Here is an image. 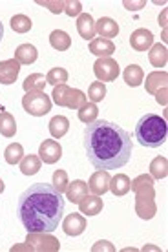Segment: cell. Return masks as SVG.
I'll list each match as a JSON object with an SVG mask.
<instances>
[{
  "label": "cell",
  "mask_w": 168,
  "mask_h": 252,
  "mask_svg": "<svg viewBox=\"0 0 168 252\" xmlns=\"http://www.w3.org/2000/svg\"><path fill=\"white\" fill-rule=\"evenodd\" d=\"M22 156H24V148L19 143H11L4 150V158H6L7 164H19L22 161Z\"/></svg>",
  "instance_id": "28"
},
{
  "label": "cell",
  "mask_w": 168,
  "mask_h": 252,
  "mask_svg": "<svg viewBox=\"0 0 168 252\" xmlns=\"http://www.w3.org/2000/svg\"><path fill=\"white\" fill-rule=\"evenodd\" d=\"M104 97H106L104 82H101V81L92 82L90 88H88V99H90V102H101Z\"/></svg>",
  "instance_id": "31"
},
{
  "label": "cell",
  "mask_w": 168,
  "mask_h": 252,
  "mask_svg": "<svg viewBox=\"0 0 168 252\" xmlns=\"http://www.w3.org/2000/svg\"><path fill=\"white\" fill-rule=\"evenodd\" d=\"M40 164H42V161L38 158V154L37 156H35V154H30V156L22 158V161H20V172H22L24 176H35V174L40 170Z\"/></svg>",
  "instance_id": "22"
},
{
  "label": "cell",
  "mask_w": 168,
  "mask_h": 252,
  "mask_svg": "<svg viewBox=\"0 0 168 252\" xmlns=\"http://www.w3.org/2000/svg\"><path fill=\"white\" fill-rule=\"evenodd\" d=\"M90 53H94L95 57L104 59L115 53V44L108 38H94L90 40Z\"/></svg>",
  "instance_id": "12"
},
{
  "label": "cell",
  "mask_w": 168,
  "mask_h": 252,
  "mask_svg": "<svg viewBox=\"0 0 168 252\" xmlns=\"http://www.w3.org/2000/svg\"><path fill=\"white\" fill-rule=\"evenodd\" d=\"M63 230L66 236H81L86 230V218L79 212H71L64 218Z\"/></svg>",
  "instance_id": "7"
},
{
  "label": "cell",
  "mask_w": 168,
  "mask_h": 252,
  "mask_svg": "<svg viewBox=\"0 0 168 252\" xmlns=\"http://www.w3.org/2000/svg\"><path fill=\"white\" fill-rule=\"evenodd\" d=\"M95 33H99L101 38H113L119 35V24L110 17H101L95 22Z\"/></svg>",
  "instance_id": "11"
},
{
  "label": "cell",
  "mask_w": 168,
  "mask_h": 252,
  "mask_svg": "<svg viewBox=\"0 0 168 252\" xmlns=\"http://www.w3.org/2000/svg\"><path fill=\"white\" fill-rule=\"evenodd\" d=\"M102 199H101L99 195H84L79 203V210H81V214L84 216H97L101 214V210H102Z\"/></svg>",
  "instance_id": "14"
},
{
  "label": "cell",
  "mask_w": 168,
  "mask_h": 252,
  "mask_svg": "<svg viewBox=\"0 0 168 252\" xmlns=\"http://www.w3.org/2000/svg\"><path fill=\"white\" fill-rule=\"evenodd\" d=\"M38 158L46 164H53L63 158V146L53 139H46L38 148Z\"/></svg>",
  "instance_id": "6"
},
{
  "label": "cell",
  "mask_w": 168,
  "mask_h": 252,
  "mask_svg": "<svg viewBox=\"0 0 168 252\" xmlns=\"http://www.w3.org/2000/svg\"><path fill=\"white\" fill-rule=\"evenodd\" d=\"M38 4L44 7H50V11H53V13H61V11H64V4H66V2H38Z\"/></svg>",
  "instance_id": "36"
},
{
  "label": "cell",
  "mask_w": 168,
  "mask_h": 252,
  "mask_svg": "<svg viewBox=\"0 0 168 252\" xmlns=\"http://www.w3.org/2000/svg\"><path fill=\"white\" fill-rule=\"evenodd\" d=\"M11 28L15 33H28L33 28V22L26 15H15L11 17Z\"/></svg>",
  "instance_id": "30"
},
{
  "label": "cell",
  "mask_w": 168,
  "mask_h": 252,
  "mask_svg": "<svg viewBox=\"0 0 168 252\" xmlns=\"http://www.w3.org/2000/svg\"><path fill=\"white\" fill-rule=\"evenodd\" d=\"M68 183H69V181H68V172L61 170V168L53 172V176H51V185H53V187H55L61 194H63V192H66V189H68Z\"/></svg>",
  "instance_id": "33"
},
{
  "label": "cell",
  "mask_w": 168,
  "mask_h": 252,
  "mask_svg": "<svg viewBox=\"0 0 168 252\" xmlns=\"http://www.w3.org/2000/svg\"><path fill=\"white\" fill-rule=\"evenodd\" d=\"M81 2L79 0H73V2H66L64 4V11H66V15L68 17H77V15H81Z\"/></svg>",
  "instance_id": "35"
},
{
  "label": "cell",
  "mask_w": 168,
  "mask_h": 252,
  "mask_svg": "<svg viewBox=\"0 0 168 252\" xmlns=\"http://www.w3.org/2000/svg\"><path fill=\"white\" fill-rule=\"evenodd\" d=\"M22 108L33 117H42L51 112V99L44 92H30L22 97Z\"/></svg>",
  "instance_id": "4"
},
{
  "label": "cell",
  "mask_w": 168,
  "mask_h": 252,
  "mask_svg": "<svg viewBox=\"0 0 168 252\" xmlns=\"http://www.w3.org/2000/svg\"><path fill=\"white\" fill-rule=\"evenodd\" d=\"M68 77H69L68 71L64 68H51L50 71H48V75H46V82L55 88L59 84H66V82H68Z\"/></svg>",
  "instance_id": "29"
},
{
  "label": "cell",
  "mask_w": 168,
  "mask_h": 252,
  "mask_svg": "<svg viewBox=\"0 0 168 252\" xmlns=\"http://www.w3.org/2000/svg\"><path fill=\"white\" fill-rule=\"evenodd\" d=\"M84 102H86V95L82 94L81 90H77V88L71 90V97H69V102H68L69 110H79Z\"/></svg>",
  "instance_id": "34"
},
{
  "label": "cell",
  "mask_w": 168,
  "mask_h": 252,
  "mask_svg": "<svg viewBox=\"0 0 168 252\" xmlns=\"http://www.w3.org/2000/svg\"><path fill=\"white\" fill-rule=\"evenodd\" d=\"M123 77H125V82L132 88H135V86H141L143 84V79H144V73L141 66H137V64H130L128 68H125L123 71Z\"/></svg>",
  "instance_id": "19"
},
{
  "label": "cell",
  "mask_w": 168,
  "mask_h": 252,
  "mask_svg": "<svg viewBox=\"0 0 168 252\" xmlns=\"http://www.w3.org/2000/svg\"><path fill=\"white\" fill-rule=\"evenodd\" d=\"M150 172L156 179H165L168 174V163L167 158H156L150 164Z\"/></svg>",
  "instance_id": "32"
},
{
  "label": "cell",
  "mask_w": 168,
  "mask_h": 252,
  "mask_svg": "<svg viewBox=\"0 0 168 252\" xmlns=\"http://www.w3.org/2000/svg\"><path fill=\"white\" fill-rule=\"evenodd\" d=\"M46 84H48V82H46V77L40 75V73H32V75L26 77V81L22 82L26 94H30V92H42Z\"/></svg>",
  "instance_id": "25"
},
{
  "label": "cell",
  "mask_w": 168,
  "mask_h": 252,
  "mask_svg": "<svg viewBox=\"0 0 168 252\" xmlns=\"http://www.w3.org/2000/svg\"><path fill=\"white\" fill-rule=\"evenodd\" d=\"M69 130V121L64 117V115H55L53 119L50 121V133L55 139L64 137Z\"/></svg>",
  "instance_id": "23"
},
{
  "label": "cell",
  "mask_w": 168,
  "mask_h": 252,
  "mask_svg": "<svg viewBox=\"0 0 168 252\" xmlns=\"http://www.w3.org/2000/svg\"><path fill=\"white\" fill-rule=\"evenodd\" d=\"M2 192H4V181L0 179V194H2Z\"/></svg>",
  "instance_id": "39"
},
{
  "label": "cell",
  "mask_w": 168,
  "mask_h": 252,
  "mask_svg": "<svg viewBox=\"0 0 168 252\" xmlns=\"http://www.w3.org/2000/svg\"><path fill=\"white\" fill-rule=\"evenodd\" d=\"M2 38H4V24H2V20H0V42H2Z\"/></svg>",
  "instance_id": "38"
},
{
  "label": "cell",
  "mask_w": 168,
  "mask_h": 252,
  "mask_svg": "<svg viewBox=\"0 0 168 252\" xmlns=\"http://www.w3.org/2000/svg\"><path fill=\"white\" fill-rule=\"evenodd\" d=\"M38 59V51L33 44H20L15 50V61L19 64H33Z\"/></svg>",
  "instance_id": "16"
},
{
  "label": "cell",
  "mask_w": 168,
  "mask_h": 252,
  "mask_svg": "<svg viewBox=\"0 0 168 252\" xmlns=\"http://www.w3.org/2000/svg\"><path fill=\"white\" fill-rule=\"evenodd\" d=\"M167 71H154V73H150L148 77H146V82H144V86H146V92L152 95L157 94V88L159 86H167Z\"/></svg>",
  "instance_id": "21"
},
{
  "label": "cell",
  "mask_w": 168,
  "mask_h": 252,
  "mask_svg": "<svg viewBox=\"0 0 168 252\" xmlns=\"http://www.w3.org/2000/svg\"><path fill=\"white\" fill-rule=\"evenodd\" d=\"M71 90L69 86H66V84H59V86H55L53 88V94H51V97H53V102H55L57 106H66L68 108V102H69V97H71Z\"/></svg>",
  "instance_id": "27"
},
{
  "label": "cell",
  "mask_w": 168,
  "mask_h": 252,
  "mask_svg": "<svg viewBox=\"0 0 168 252\" xmlns=\"http://www.w3.org/2000/svg\"><path fill=\"white\" fill-rule=\"evenodd\" d=\"M130 189H132V181H130V177L125 176V174H117L115 177L110 179V190H112L113 195H117V197L126 195L130 192Z\"/></svg>",
  "instance_id": "17"
},
{
  "label": "cell",
  "mask_w": 168,
  "mask_h": 252,
  "mask_svg": "<svg viewBox=\"0 0 168 252\" xmlns=\"http://www.w3.org/2000/svg\"><path fill=\"white\" fill-rule=\"evenodd\" d=\"M101 249H104V251H113V245H110L108 241H99V243L94 247V251H101Z\"/></svg>",
  "instance_id": "37"
},
{
  "label": "cell",
  "mask_w": 168,
  "mask_h": 252,
  "mask_svg": "<svg viewBox=\"0 0 168 252\" xmlns=\"http://www.w3.org/2000/svg\"><path fill=\"white\" fill-rule=\"evenodd\" d=\"M168 128L167 121L161 115L146 114L137 121L135 125V139L141 146L146 148H159L167 143Z\"/></svg>",
  "instance_id": "3"
},
{
  "label": "cell",
  "mask_w": 168,
  "mask_h": 252,
  "mask_svg": "<svg viewBox=\"0 0 168 252\" xmlns=\"http://www.w3.org/2000/svg\"><path fill=\"white\" fill-rule=\"evenodd\" d=\"M0 133L4 137H13L17 133V121L9 112H2L0 114Z\"/></svg>",
  "instance_id": "24"
},
{
  "label": "cell",
  "mask_w": 168,
  "mask_h": 252,
  "mask_svg": "<svg viewBox=\"0 0 168 252\" xmlns=\"http://www.w3.org/2000/svg\"><path fill=\"white\" fill-rule=\"evenodd\" d=\"M110 174L106 170H97L94 176L90 177V183H88V190H92L94 195H104L110 190Z\"/></svg>",
  "instance_id": "9"
},
{
  "label": "cell",
  "mask_w": 168,
  "mask_h": 252,
  "mask_svg": "<svg viewBox=\"0 0 168 252\" xmlns=\"http://www.w3.org/2000/svg\"><path fill=\"white\" fill-rule=\"evenodd\" d=\"M84 195H88V183H84L81 179H75L73 183H68V189H66L68 201H71L73 205H79Z\"/></svg>",
  "instance_id": "15"
},
{
  "label": "cell",
  "mask_w": 168,
  "mask_h": 252,
  "mask_svg": "<svg viewBox=\"0 0 168 252\" xmlns=\"http://www.w3.org/2000/svg\"><path fill=\"white\" fill-rule=\"evenodd\" d=\"M119 64L115 59L112 57H104V59H97L94 64V73L97 75L101 82H112L119 77Z\"/></svg>",
  "instance_id": "5"
},
{
  "label": "cell",
  "mask_w": 168,
  "mask_h": 252,
  "mask_svg": "<svg viewBox=\"0 0 168 252\" xmlns=\"http://www.w3.org/2000/svg\"><path fill=\"white\" fill-rule=\"evenodd\" d=\"M77 32L82 38L94 40L95 37V20L90 13H81L77 19Z\"/></svg>",
  "instance_id": "13"
},
{
  "label": "cell",
  "mask_w": 168,
  "mask_h": 252,
  "mask_svg": "<svg viewBox=\"0 0 168 252\" xmlns=\"http://www.w3.org/2000/svg\"><path fill=\"white\" fill-rule=\"evenodd\" d=\"M130 46L135 51H146L154 46V33L150 30L139 28L130 35Z\"/></svg>",
  "instance_id": "8"
},
{
  "label": "cell",
  "mask_w": 168,
  "mask_h": 252,
  "mask_svg": "<svg viewBox=\"0 0 168 252\" xmlns=\"http://www.w3.org/2000/svg\"><path fill=\"white\" fill-rule=\"evenodd\" d=\"M97 115H99V108L95 102H84L81 108H79V119L84 123V125H92L94 121H97Z\"/></svg>",
  "instance_id": "26"
},
{
  "label": "cell",
  "mask_w": 168,
  "mask_h": 252,
  "mask_svg": "<svg viewBox=\"0 0 168 252\" xmlns=\"http://www.w3.org/2000/svg\"><path fill=\"white\" fill-rule=\"evenodd\" d=\"M50 44L53 50L57 51H66L69 50V46H71V38L66 32L63 30H55V32H51L50 35Z\"/></svg>",
  "instance_id": "20"
},
{
  "label": "cell",
  "mask_w": 168,
  "mask_h": 252,
  "mask_svg": "<svg viewBox=\"0 0 168 252\" xmlns=\"http://www.w3.org/2000/svg\"><path fill=\"white\" fill-rule=\"evenodd\" d=\"M82 145L86 150L88 161L97 170H119L132 158L134 143L130 133L117 123L97 119L86 125Z\"/></svg>",
  "instance_id": "1"
},
{
  "label": "cell",
  "mask_w": 168,
  "mask_h": 252,
  "mask_svg": "<svg viewBox=\"0 0 168 252\" xmlns=\"http://www.w3.org/2000/svg\"><path fill=\"white\" fill-rule=\"evenodd\" d=\"M148 59H150V64H152L154 68H165V66H167V61H168L167 46L154 44L152 48H150Z\"/></svg>",
  "instance_id": "18"
},
{
  "label": "cell",
  "mask_w": 168,
  "mask_h": 252,
  "mask_svg": "<svg viewBox=\"0 0 168 252\" xmlns=\"http://www.w3.org/2000/svg\"><path fill=\"white\" fill-rule=\"evenodd\" d=\"M19 73H20V64L15 59L0 63V84H13V82L19 79Z\"/></svg>",
  "instance_id": "10"
},
{
  "label": "cell",
  "mask_w": 168,
  "mask_h": 252,
  "mask_svg": "<svg viewBox=\"0 0 168 252\" xmlns=\"http://www.w3.org/2000/svg\"><path fill=\"white\" fill-rule=\"evenodd\" d=\"M64 197L53 185L35 183L19 197L17 214L28 232H53L64 216Z\"/></svg>",
  "instance_id": "2"
}]
</instances>
